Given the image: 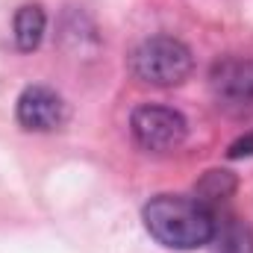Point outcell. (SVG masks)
<instances>
[{"label":"cell","mask_w":253,"mask_h":253,"mask_svg":"<svg viewBox=\"0 0 253 253\" xmlns=\"http://www.w3.org/2000/svg\"><path fill=\"white\" fill-rule=\"evenodd\" d=\"M141 221L147 233L171 248V251H197L206 248L215 236V212L200 203L197 197H183V194H156L144 203Z\"/></svg>","instance_id":"obj_1"},{"label":"cell","mask_w":253,"mask_h":253,"mask_svg":"<svg viewBox=\"0 0 253 253\" xmlns=\"http://www.w3.org/2000/svg\"><path fill=\"white\" fill-rule=\"evenodd\" d=\"M191 68H194L191 50L174 36L144 39L129 56L132 77L147 85H156V88H171V85L186 83Z\"/></svg>","instance_id":"obj_2"},{"label":"cell","mask_w":253,"mask_h":253,"mask_svg":"<svg viewBox=\"0 0 253 253\" xmlns=\"http://www.w3.org/2000/svg\"><path fill=\"white\" fill-rule=\"evenodd\" d=\"M129 132H132L138 147H144L150 153H168V150H177L186 141L189 121L183 118V112H177L171 106L144 103V106L132 109Z\"/></svg>","instance_id":"obj_3"},{"label":"cell","mask_w":253,"mask_h":253,"mask_svg":"<svg viewBox=\"0 0 253 253\" xmlns=\"http://www.w3.org/2000/svg\"><path fill=\"white\" fill-rule=\"evenodd\" d=\"M209 88L218 106L230 112L253 109V59H221L209 71Z\"/></svg>","instance_id":"obj_4"},{"label":"cell","mask_w":253,"mask_h":253,"mask_svg":"<svg viewBox=\"0 0 253 253\" xmlns=\"http://www.w3.org/2000/svg\"><path fill=\"white\" fill-rule=\"evenodd\" d=\"M15 118L27 132H53L65 124L68 109L65 100L47 85H27L18 94Z\"/></svg>","instance_id":"obj_5"},{"label":"cell","mask_w":253,"mask_h":253,"mask_svg":"<svg viewBox=\"0 0 253 253\" xmlns=\"http://www.w3.org/2000/svg\"><path fill=\"white\" fill-rule=\"evenodd\" d=\"M44 30H47V15L39 3H27L15 12V21H12V36H15V44L18 50L24 53H33L42 39H44Z\"/></svg>","instance_id":"obj_6"},{"label":"cell","mask_w":253,"mask_h":253,"mask_svg":"<svg viewBox=\"0 0 253 253\" xmlns=\"http://www.w3.org/2000/svg\"><path fill=\"white\" fill-rule=\"evenodd\" d=\"M215 253H253V233L236 218L215 224Z\"/></svg>","instance_id":"obj_7"},{"label":"cell","mask_w":253,"mask_h":253,"mask_svg":"<svg viewBox=\"0 0 253 253\" xmlns=\"http://www.w3.org/2000/svg\"><path fill=\"white\" fill-rule=\"evenodd\" d=\"M227 156H230V159H248V156H253V132H245V135H239V138L230 144Z\"/></svg>","instance_id":"obj_8"}]
</instances>
